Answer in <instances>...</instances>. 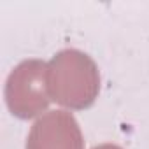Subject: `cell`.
Masks as SVG:
<instances>
[{
  "label": "cell",
  "mask_w": 149,
  "mask_h": 149,
  "mask_svg": "<svg viewBox=\"0 0 149 149\" xmlns=\"http://www.w3.org/2000/svg\"><path fill=\"white\" fill-rule=\"evenodd\" d=\"M93 149H123V147H119L116 144H100V146H95Z\"/></svg>",
  "instance_id": "4"
},
{
  "label": "cell",
  "mask_w": 149,
  "mask_h": 149,
  "mask_svg": "<svg viewBox=\"0 0 149 149\" xmlns=\"http://www.w3.org/2000/svg\"><path fill=\"white\" fill-rule=\"evenodd\" d=\"M26 149H84V139L70 112L49 111L33 123Z\"/></svg>",
  "instance_id": "3"
},
{
  "label": "cell",
  "mask_w": 149,
  "mask_h": 149,
  "mask_svg": "<svg viewBox=\"0 0 149 149\" xmlns=\"http://www.w3.org/2000/svg\"><path fill=\"white\" fill-rule=\"evenodd\" d=\"M47 88L53 102L74 111L88 109L100 91L98 67L79 49H63L47 63Z\"/></svg>",
  "instance_id": "1"
},
{
  "label": "cell",
  "mask_w": 149,
  "mask_h": 149,
  "mask_svg": "<svg viewBox=\"0 0 149 149\" xmlns=\"http://www.w3.org/2000/svg\"><path fill=\"white\" fill-rule=\"evenodd\" d=\"M6 104L19 119H32L49 107L47 63L25 60L9 74L6 81Z\"/></svg>",
  "instance_id": "2"
}]
</instances>
